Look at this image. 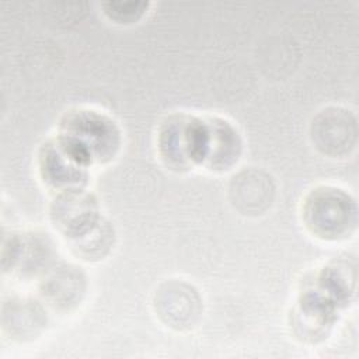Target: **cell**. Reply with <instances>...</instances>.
Segmentation results:
<instances>
[{"instance_id": "cell-3", "label": "cell", "mask_w": 359, "mask_h": 359, "mask_svg": "<svg viewBox=\"0 0 359 359\" xmlns=\"http://www.w3.org/2000/svg\"><path fill=\"white\" fill-rule=\"evenodd\" d=\"M231 185L248 189V192H231L233 203L244 213H261L272 201V181L262 171L250 170L240 172L233 178Z\"/></svg>"}, {"instance_id": "cell-1", "label": "cell", "mask_w": 359, "mask_h": 359, "mask_svg": "<svg viewBox=\"0 0 359 359\" xmlns=\"http://www.w3.org/2000/svg\"><path fill=\"white\" fill-rule=\"evenodd\" d=\"M355 205L337 188L313 189L303 203L306 227L323 240H339L355 227Z\"/></svg>"}, {"instance_id": "cell-4", "label": "cell", "mask_w": 359, "mask_h": 359, "mask_svg": "<svg viewBox=\"0 0 359 359\" xmlns=\"http://www.w3.org/2000/svg\"><path fill=\"white\" fill-rule=\"evenodd\" d=\"M195 292H191L189 286L182 283L180 285H170L167 289L160 292L157 307L164 321L170 325H175L178 328L184 327L180 310L182 311L188 325L192 323L194 316L196 314V304L198 300L194 299Z\"/></svg>"}, {"instance_id": "cell-2", "label": "cell", "mask_w": 359, "mask_h": 359, "mask_svg": "<svg viewBox=\"0 0 359 359\" xmlns=\"http://www.w3.org/2000/svg\"><path fill=\"white\" fill-rule=\"evenodd\" d=\"M355 121L339 108L320 112L311 123V137L317 149L331 157L349 153L355 143Z\"/></svg>"}]
</instances>
